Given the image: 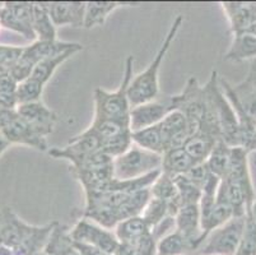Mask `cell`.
<instances>
[{"label":"cell","instance_id":"obj_1","mask_svg":"<svg viewBox=\"0 0 256 255\" xmlns=\"http://www.w3.org/2000/svg\"><path fill=\"white\" fill-rule=\"evenodd\" d=\"M56 222L34 226L26 223L10 207L0 209V231L4 246L16 255H37L44 251Z\"/></svg>","mask_w":256,"mask_h":255},{"label":"cell","instance_id":"obj_2","mask_svg":"<svg viewBox=\"0 0 256 255\" xmlns=\"http://www.w3.org/2000/svg\"><path fill=\"white\" fill-rule=\"evenodd\" d=\"M184 23L182 16H178L172 22L166 37L160 48L158 49L157 54L150 62V64L143 70L138 76L132 77L130 82L129 90H128V97H129L130 106L134 107L136 105L146 104V102L154 101L160 95V65L164 63L167 53L171 49L174 39L180 31L181 26Z\"/></svg>","mask_w":256,"mask_h":255},{"label":"cell","instance_id":"obj_3","mask_svg":"<svg viewBox=\"0 0 256 255\" xmlns=\"http://www.w3.org/2000/svg\"><path fill=\"white\" fill-rule=\"evenodd\" d=\"M132 64H134V58L129 55L125 62L124 76H122L118 90L114 92H108L101 87L94 90L93 92L94 116L93 118L118 119V120L129 119L132 106H130L129 97H128V90H129L130 82L134 77Z\"/></svg>","mask_w":256,"mask_h":255},{"label":"cell","instance_id":"obj_4","mask_svg":"<svg viewBox=\"0 0 256 255\" xmlns=\"http://www.w3.org/2000/svg\"><path fill=\"white\" fill-rule=\"evenodd\" d=\"M162 154L153 153L132 144L125 153L112 160L114 179L134 180L160 171Z\"/></svg>","mask_w":256,"mask_h":255},{"label":"cell","instance_id":"obj_5","mask_svg":"<svg viewBox=\"0 0 256 255\" xmlns=\"http://www.w3.org/2000/svg\"><path fill=\"white\" fill-rule=\"evenodd\" d=\"M246 216L234 217L206 235L196 255H236L245 228Z\"/></svg>","mask_w":256,"mask_h":255},{"label":"cell","instance_id":"obj_6","mask_svg":"<svg viewBox=\"0 0 256 255\" xmlns=\"http://www.w3.org/2000/svg\"><path fill=\"white\" fill-rule=\"evenodd\" d=\"M172 110L182 112L188 120L190 135L199 130L200 121L204 110V88L200 86L196 78L192 77L186 82L181 93L170 97Z\"/></svg>","mask_w":256,"mask_h":255},{"label":"cell","instance_id":"obj_7","mask_svg":"<svg viewBox=\"0 0 256 255\" xmlns=\"http://www.w3.org/2000/svg\"><path fill=\"white\" fill-rule=\"evenodd\" d=\"M212 84V93H213L214 105L217 110L218 123L220 128V137L228 147H241L240 144V125L237 115L234 107L230 104L224 93L220 87V82L217 78V72H212L209 78Z\"/></svg>","mask_w":256,"mask_h":255},{"label":"cell","instance_id":"obj_8","mask_svg":"<svg viewBox=\"0 0 256 255\" xmlns=\"http://www.w3.org/2000/svg\"><path fill=\"white\" fill-rule=\"evenodd\" d=\"M48 154L70 162V168L82 167L93 154L102 152V140L87 129L69 140L68 146L48 149Z\"/></svg>","mask_w":256,"mask_h":255},{"label":"cell","instance_id":"obj_9","mask_svg":"<svg viewBox=\"0 0 256 255\" xmlns=\"http://www.w3.org/2000/svg\"><path fill=\"white\" fill-rule=\"evenodd\" d=\"M69 235L73 241L94 246L108 255H114L120 244L114 231L107 230L87 218L79 219L73 228L69 230Z\"/></svg>","mask_w":256,"mask_h":255},{"label":"cell","instance_id":"obj_10","mask_svg":"<svg viewBox=\"0 0 256 255\" xmlns=\"http://www.w3.org/2000/svg\"><path fill=\"white\" fill-rule=\"evenodd\" d=\"M34 3L27 2H6L0 8V25L10 31L22 35L26 40L36 41L32 28Z\"/></svg>","mask_w":256,"mask_h":255},{"label":"cell","instance_id":"obj_11","mask_svg":"<svg viewBox=\"0 0 256 255\" xmlns=\"http://www.w3.org/2000/svg\"><path fill=\"white\" fill-rule=\"evenodd\" d=\"M0 132L6 135L10 144H23L37 151H48V139L38 134L27 121L23 120L17 114V110Z\"/></svg>","mask_w":256,"mask_h":255},{"label":"cell","instance_id":"obj_12","mask_svg":"<svg viewBox=\"0 0 256 255\" xmlns=\"http://www.w3.org/2000/svg\"><path fill=\"white\" fill-rule=\"evenodd\" d=\"M174 230L184 236L190 251H196L203 242L199 204H186L174 216Z\"/></svg>","mask_w":256,"mask_h":255},{"label":"cell","instance_id":"obj_13","mask_svg":"<svg viewBox=\"0 0 256 255\" xmlns=\"http://www.w3.org/2000/svg\"><path fill=\"white\" fill-rule=\"evenodd\" d=\"M171 111L172 109L171 104H170V97H166L164 100L157 98L154 101L136 105V106L132 107V110H130V130L136 132V130L157 125Z\"/></svg>","mask_w":256,"mask_h":255},{"label":"cell","instance_id":"obj_14","mask_svg":"<svg viewBox=\"0 0 256 255\" xmlns=\"http://www.w3.org/2000/svg\"><path fill=\"white\" fill-rule=\"evenodd\" d=\"M16 110L18 115L42 137L48 138L54 132L58 116L42 101L18 105Z\"/></svg>","mask_w":256,"mask_h":255},{"label":"cell","instance_id":"obj_15","mask_svg":"<svg viewBox=\"0 0 256 255\" xmlns=\"http://www.w3.org/2000/svg\"><path fill=\"white\" fill-rule=\"evenodd\" d=\"M162 139H164V151L172 148L184 147L186 139L190 137L188 120L182 112L172 110L166 118L160 123Z\"/></svg>","mask_w":256,"mask_h":255},{"label":"cell","instance_id":"obj_16","mask_svg":"<svg viewBox=\"0 0 256 255\" xmlns=\"http://www.w3.org/2000/svg\"><path fill=\"white\" fill-rule=\"evenodd\" d=\"M46 4L55 27H83L86 12L84 2H52Z\"/></svg>","mask_w":256,"mask_h":255},{"label":"cell","instance_id":"obj_17","mask_svg":"<svg viewBox=\"0 0 256 255\" xmlns=\"http://www.w3.org/2000/svg\"><path fill=\"white\" fill-rule=\"evenodd\" d=\"M150 196L154 199L164 200L168 204V210L171 216H176L178 210L181 208V202L178 199V191L174 177L160 171L157 179L154 180L150 188Z\"/></svg>","mask_w":256,"mask_h":255},{"label":"cell","instance_id":"obj_18","mask_svg":"<svg viewBox=\"0 0 256 255\" xmlns=\"http://www.w3.org/2000/svg\"><path fill=\"white\" fill-rule=\"evenodd\" d=\"M76 45V42H65L59 41V40H55V41H38V40H36L31 46L23 49L20 56L24 58L26 60H28L32 65H36L37 63L46 59L48 56L64 53V51L74 48Z\"/></svg>","mask_w":256,"mask_h":255},{"label":"cell","instance_id":"obj_19","mask_svg":"<svg viewBox=\"0 0 256 255\" xmlns=\"http://www.w3.org/2000/svg\"><path fill=\"white\" fill-rule=\"evenodd\" d=\"M196 165L195 161L188 156L184 147L167 149L162 154V167L160 171L171 177L185 175L186 172Z\"/></svg>","mask_w":256,"mask_h":255},{"label":"cell","instance_id":"obj_20","mask_svg":"<svg viewBox=\"0 0 256 255\" xmlns=\"http://www.w3.org/2000/svg\"><path fill=\"white\" fill-rule=\"evenodd\" d=\"M83 50V46L80 44H76L74 48L69 49V50L64 51L62 54H58V55L48 56L46 59L41 60V62L37 63L34 68V72L31 74V78L36 79L40 83H42L44 86L48 84V82L52 78V76L55 74L58 68L62 64H64L66 60H69L73 55H76V53Z\"/></svg>","mask_w":256,"mask_h":255},{"label":"cell","instance_id":"obj_21","mask_svg":"<svg viewBox=\"0 0 256 255\" xmlns=\"http://www.w3.org/2000/svg\"><path fill=\"white\" fill-rule=\"evenodd\" d=\"M114 233L121 244L136 245L144 236L150 235V227L140 216L124 219L114 228Z\"/></svg>","mask_w":256,"mask_h":255},{"label":"cell","instance_id":"obj_22","mask_svg":"<svg viewBox=\"0 0 256 255\" xmlns=\"http://www.w3.org/2000/svg\"><path fill=\"white\" fill-rule=\"evenodd\" d=\"M32 28L38 41H55L58 40L56 27L48 13L46 3H34Z\"/></svg>","mask_w":256,"mask_h":255},{"label":"cell","instance_id":"obj_23","mask_svg":"<svg viewBox=\"0 0 256 255\" xmlns=\"http://www.w3.org/2000/svg\"><path fill=\"white\" fill-rule=\"evenodd\" d=\"M44 252L48 255H80L69 235V228L58 222L51 232Z\"/></svg>","mask_w":256,"mask_h":255},{"label":"cell","instance_id":"obj_24","mask_svg":"<svg viewBox=\"0 0 256 255\" xmlns=\"http://www.w3.org/2000/svg\"><path fill=\"white\" fill-rule=\"evenodd\" d=\"M124 6L125 3H118V2H87L83 27L87 30L101 27L112 12Z\"/></svg>","mask_w":256,"mask_h":255},{"label":"cell","instance_id":"obj_25","mask_svg":"<svg viewBox=\"0 0 256 255\" xmlns=\"http://www.w3.org/2000/svg\"><path fill=\"white\" fill-rule=\"evenodd\" d=\"M220 140L222 139H216L210 135L196 132L186 139L184 148L188 152V156L195 161V163L199 165V163H204L208 160L209 154L212 153L213 148Z\"/></svg>","mask_w":256,"mask_h":255},{"label":"cell","instance_id":"obj_26","mask_svg":"<svg viewBox=\"0 0 256 255\" xmlns=\"http://www.w3.org/2000/svg\"><path fill=\"white\" fill-rule=\"evenodd\" d=\"M226 60L241 62L246 59H256V36L250 32L234 34L231 48L224 55Z\"/></svg>","mask_w":256,"mask_h":255},{"label":"cell","instance_id":"obj_27","mask_svg":"<svg viewBox=\"0 0 256 255\" xmlns=\"http://www.w3.org/2000/svg\"><path fill=\"white\" fill-rule=\"evenodd\" d=\"M132 144L138 146L139 148L153 152V153L164 154V139H162L160 124L150 126V128H146V129L132 132Z\"/></svg>","mask_w":256,"mask_h":255},{"label":"cell","instance_id":"obj_28","mask_svg":"<svg viewBox=\"0 0 256 255\" xmlns=\"http://www.w3.org/2000/svg\"><path fill=\"white\" fill-rule=\"evenodd\" d=\"M150 198L152 196H150V188L142 189V190L129 194L126 196V199L116 208L120 222L124 221V219L132 218V217L140 216L144 207L146 205V203L150 202Z\"/></svg>","mask_w":256,"mask_h":255},{"label":"cell","instance_id":"obj_29","mask_svg":"<svg viewBox=\"0 0 256 255\" xmlns=\"http://www.w3.org/2000/svg\"><path fill=\"white\" fill-rule=\"evenodd\" d=\"M130 129L129 119H104V118H93L92 124L87 128L88 132L98 137L101 140L108 139L125 130Z\"/></svg>","mask_w":256,"mask_h":255},{"label":"cell","instance_id":"obj_30","mask_svg":"<svg viewBox=\"0 0 256 255\" xmlns=\"http://www.w3.org/2000/svg\"><path fill=\"white\" fill-rule=\"evenodd\" d=\"M230 151H231V147H228L223 140H220L216 144L212 153L209 154L208 160L206 161V165L210 174L216 175L220 179L224 177L227 172L228 161H230Z\"/></svg>","mask_w":256,"mask_h":255},{"label":"cell","instance_id":"obj_31","mask_svg":"<svg viewBox=\"0 0 256 255\" xmlns=\"http://www.w3.org/2000/svg\"><path fill=\"white\" fill-rule=\"evenodd\" d=\"M188 251H190L188 242L176 230L160 238L156 247L157 255H185Z\"/></svg>","mask_w":256,"mask_h":255},{"label":"cell","instance_id":"obj_32","mask_svg":"<svg viewBox=\"0 0 256 255\" xmlns=\"http://www.w3.org/2000/svg\"><path fill=\"white\" fill-rule=\"evenodd\" d=\"M44 86L42 83H40L38 81L34 78H27L24 81L20 82L16 86V100H17L18 105L23 104H31V102L41 101V96L44 93Z\"/></svg>","mask_w":256,"mask_h":255},{"label":"cell","instance_id":"obj_33","mask_svg":"<svg viewBox=\"0 0 256 255\" xmlns=\"http://www.w3.org/2000/svg\"><path fill=\"white\" fill-rule=\"evenodd\" d=\"M132 146V130L128 129L115 137L102 140V152L114 160V158L118 157L120 154L125 153Z\"/></svg>","mask_w":256,"mask_h":255},{"label":"cell","instance_id":"obj_34","mask_svg":"<svg viewBox=\"0 0 256 255\" xmlns=\"http://www.w3.org/2000/svg\"><path fill=\"white\" fill-rule=\"evenodd\" d=\"M168 216H171L168 210V204L164 202V200L154 199V198H150V202L146 203V205L144 207L143 212L140 214L142 218L150 224V230Z\"/></svg>","mask_w":256,"mask_h":255},{"label":"cell","instance_id":"obj_35","mask_svg":"<svg viewBox=\"0 0 256 255\" xmlns=\"http://www.w3.org/2000/svg\"><path fill=\"white\" fill-rule=\"evenodd\" d=\"M236 255H256V222L248 214Z\"/></svg>","mask_w":256,"mask_h":255},{"label":"cell","instance_id":"obj_36","mask_svg":"<svg viewBox=\"0 0 256 255\" xmlns=\"http://www.w3.org/2000/svg\"><path fill=\"white\" fill-rule=\"evenodd\" d=\"M114 255H140L136 247L130 244H118V249L115 250Z\"/></svg>","mask_w":256,"mask_h":255},{"label":"cell","instance_id":"obj_37","mask_svg":"<svg viewBox=\"0 0 256 255\" xmlns=\"http://www.w3.org/2000/svg\"><path fill=\"white\" fill-rule=\"evenodd\" d=\"M244 82H245L246 84H248V86H251V87L256 88V59L251 60L248 77H246V79Z\"/></svg>","mask_w":256,"mask_h":255},{"label":"cell","instance_id":"obj_38","mask_svg":"<svg viewBox=\"0 0 256 255\" xmlns=\"http://www.w3.org/2000/svg\"><path fill=\"white\" fill-rule=\"evenodd\" d=\"M10 146H12L10 142H9V140L6 139V135H4L3 133L0 132V157L3 156L4 152H6V149H8Z\"/></svg>","mask_w":256,"mask_h":255},{"label":"cell","instance_id":"obj_39","mask_svg":"<svg viewBox=\"0 0 256 255\" xmlns=\"http://www.w3.org/2000/svg\"><path fill=\"white\" fill-rule=\"evenodd\" d=\"M246 214L251 216V218H252L254 221L256 222V199H254V202L251 203L250 209H248V212H246Z\"/></svg>","mask_w":256,"mask_h":255},{"label":"cell","instance_id":"obj_40","mask_svg":"<svg viewBox=\"0 0 256 255\" xmlns=\"http://www.w3.org/2000/svg\"><path fill=\"white\" fill-rule=\"evenodd\" d=\"M0 255H16V254L13 252V250H10L9 247L2 245V246H0Z\"/></svg>","mask_w":256,"mask_h":255},{"label":"cell","instance_id":"obj_41","mask_svg":"<svg viewBox=\"0 0 256 255\" xmlns=\"http://www.w3.org/2000/svg\"><path fill=\"white\" fill-rule=\"evenodd\" d=\"M3 245V242H2V231H0V246Z\"/></svg>","mask_w":256,"mask_h":255},{"label":"cell","instance_id":"obj_42","mask_svg":"<svg viewBox=\"0 0 256 255\" xmlns=\"http://www.w3.org/2000/svg\"><path fill=\"white\" fill-rule=\"evenodd\" d=\"M37 255H48V254H46V252L41 251V252H38V254H37Z\"/></svg>","mask_w":256,"mask_h":255},{"label":"cell","instance_id":"obj_43","mask_svg":"<svg viewBox=\"0 0 256 255\" xmlns=\"http://www.w3.org/2000/svg\"><path fill=\"white\" fill-rule=\"evenodd\" d=\"M2 6H3V3H0V8H2Z\"/></svg>","mask_w":256,"mask_h":255},{"label":"cell","instance_id":"obj_44","mask_svg":"<svg viewBox=\"0 0 256 255\" xmlns=\"http://www.w3.org/2000/svg\"><path fill=\"white\" fill-rule=\"evenodd\" d=\"M0 28H2V25H0Z\"/></svg>","mask_w":256,"mask_h":255},{"label":"cell","instance_id":"obj_45","mask_svg":"<svg viewBox=\"0 0 256 255\" xmlns=\"http://www.w3.org/2000/svg\"><path fill=\"white\" fill-rule=\"evenodd\" d=\"M255 157H256V156H255ZM255 162H256V160H255Z\"/></svg>","mask_w":256,"mask_h":255},{"label":"cell","instance_id":"obj_46","mask_svg":"<svg viewBox=\"0 0 256 255\" xmlns=\"http://www.w3.org/2000/svg\"><path fill=\"white\" fill-rule=\"evenodd\" d=\"M0 110H2V109H0Z\"/></svg>","mask_w":256,"mask_h":255}]
</instances>
